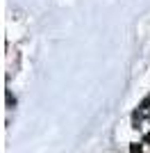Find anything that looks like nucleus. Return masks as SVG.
I'll return each instance as SVG.
<instances>
[{
    "instance_id": "f257e3e1",
    "label": "nucleus",
    "mask_w": 150,
    "mask_h": 153,
    "mask_svg": "<svg viewBox=\"0 0 150 153\" xmlns=\"http://www.w3.org/2000/svg\"><path fill=\"white\" fill-rule=\"evenodd\" d=\"M7 105H9V108H14V105H16V98L12 96V91H7Z\"/></svg>"
},
{
    "instance_id": "f03ea898",
    "label": "nucleus",
    "mask_w": 150,
    "mask_h": 153,
    "mask_svg": "<svg viewBox=\"0 0 150 153\" xmlns=\"http://www.w3.org/2000/svg\"><path fill=\"white\" fill-rule=\"evenodd\" d=\"M130 153H141V144H132Z\"/></svg>"
}]
</instances>
